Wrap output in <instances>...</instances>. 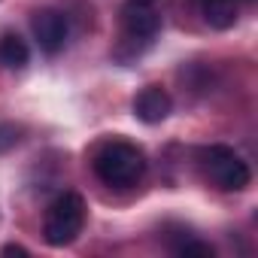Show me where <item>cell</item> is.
<instances>
[{
	"label": "cell",
	"instance_id": "277c9868",
	"mask_svg": "<svg viewBox=\"0 0 258 258\" xmlns=\"http://www.w3.org/2000/svg\"><path fill=\"white\" fill-rule=\"evenodd\" d=\"M31 31H34V40L37 46L46 52V55H58L70 37V25H67V16L58 13V10H37L31 16Z\"/></svg>",
	"mask_w": 258,
	"mask_h": 258
},
{
	"label": "cell",
	"instance_id": "8992f818",
	"mask_svg": "<svg viewBox=\"0 0 258 258\" xmlns=\"http://www.w3.org/2000/svg\"><path fill=\"white\" fill-rule=\"evenodd\" d=\"M170 109H173V100H170V94H167L161 85H146V88L134 97V115H137L140 121H146V124L164 121V118L170 115Z\"/></svg>",
	"mask_w": 258,
	"mask_h": 258
},
{
	"label": "cell",
	"instance_id": "30bf717a",
	"mask_svg": "<svg viewBox=\"0 0 258 258\" xmlns=\"http://www.w3.org/2000/svg\"><path fill=\"white\" fill-rule=\"evenodd\" d=\"M16 143H19V127H13V124H0V152L10 149V146H16Z\"/></svg>",
	"mask_w": 258,
	"mask_h": 258
},
{
	"label": "cell",
	"instance_id": "3957f363",
	"mask_svg": "<svg viewBox=\"0 0 258 258\" xmlns=\"http://www.w3.org/2000/svg\"><path fill=\"white\" fill-rule=\"evenodd\" d=\"M82 225H85V201L76 195V191H64L58 195L49 210H46V219H43V240L55 249L61 246H70L79 234H82Z\"/></svg>",
	"mask_w": 258,
	"mask_h": 258
},
{
	"label": "cell",
	"instance_id": "8fae6325",
	"mask_svg": "<svg viewBox=\"0 0 258 258\" xmlns=\"http://www.w3.org/2000/svg\"><path fill=\"white\" fill-rule=\"evenodd\" d=\"M0 255H28V249H25V246H16V243H10V246H4V249H0Z\"/></svg>",
	"mask_w": 258,
	"mask_h": 258
},
{
	"label": "cell",
	"instance_id": "7c38bea8",
	"mask_svg": "<svg viewBox=\"0 0 258 258\" xmlns=\"http://www.w3.org/2000/svg\"><path fill=\"white\" fill-rule=\"evenodd\" d=\"M137 4H152V0H137Z\"/></svg>",
	"mask_w": 258,
	"mask_h": 258
},
{
	"label": "cell",
	"instance_id": "52a82bcc",
	"mask_svg": "<svg viewBox=\"0 0 258 258\" xmlns=\"http://www.w3.org/2000/svg\"><path fill=\"white\" fill-rule=\"evenodd\" d=\"M204 22L216 31H228L237 22V0H195Z\"/></svg>",
	"mask_w": 258,
	"mask_h": 258
},
{
	"label": "cell",
	"instance_id": "9c48e42d",
	"mask_svg": "<svg viewBox=\"0 0 258 258\" xmlns=\"http://www.w3.org/2000/svg\"><path fill=\"white\" fill-rule=\"evenodd\" d=\"M176 252H179V255H185V258H191V255L213 258V246H210V243H201V240H182V243L176 246Z\"/></svg>",
	"mask_w": 258,
	"mask_h": 258
},
{
	"label": "cell",
	"instance_id": "5b68a950",
	"mask_svg": "<svg viewBox=\"0 0 258 258\" xmlns=\"http://www.w3.org/2000/svg\"><path fill=\"white\" fill-rule=\"evenodd\" d=\"M161 28V16L152 10V4L127 0L121 7V34L131 43H152Z\"/></svg>",
	"mask_w": 258,
	"mask_h": 258
},
{
	"label": "cell",
	"instance_id": "7a4b0ae2",
	"mask_svg": "<svg viewBox=\"0 0 258 258\" xmlns=\"http://www.w3.org/2000/svg\"><path fill=\"white\" fill-rule=\"evenodd\" d=\"M198 161H201V170H204L207 182L216 185L219 191H243L249 185V179H252L249 164L231 146H222V143L204 146Z\"/></svg>",
	"mask_w": 258,
	"mask_h": 258
},
{
	"label": "cell",
	"instance_id": "ba28073f",
	"mask_svg": "<svg viewBox=\"0 0 258 258\" xmlns=\"http://www.w3.org/2000/svg\"><path fill=\"white\" fill-rule=\"evenodd\" d=\"M28 58H31V52H28V46H25L22 37H16V34L0 37V64H4V67L22 70L28 64Z\"/></svg>",
	"mask_w": 258,
	"mask_h": 258
},
{
	"label": "cell",
	"instance_id": "6da1fadb",
	"mask_svg": "<svg viewBox=\"0 0 258 258\" xmlns=\"http://www.w3.org/2000/svg\"><path fill=\"white\" fill-rule=\"evenodd\" d=\"M94 173L109 188H131L146 173V155L137 143L127 140H106L94 152Z\"/></svg>",
	"mask_w": 258,
	"mask_h": 258
}]
</instances>
